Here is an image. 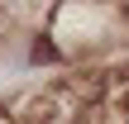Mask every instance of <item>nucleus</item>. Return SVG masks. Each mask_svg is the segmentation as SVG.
<instances>
[{"instance_id": "nucleus-1", "label": "nucleus", "mask_w": 129, "mask_h": 124, "mask_svg": "<svg viewBox=\"0 0 129 124\" xmlns=\"http://www.w3.org/2000/svg\"><path fill=\"white\" fill-rule=\"evenodd\" d=\"M0 124H14V119H10V115H0Z\"/></svg>"}]
</instances>
